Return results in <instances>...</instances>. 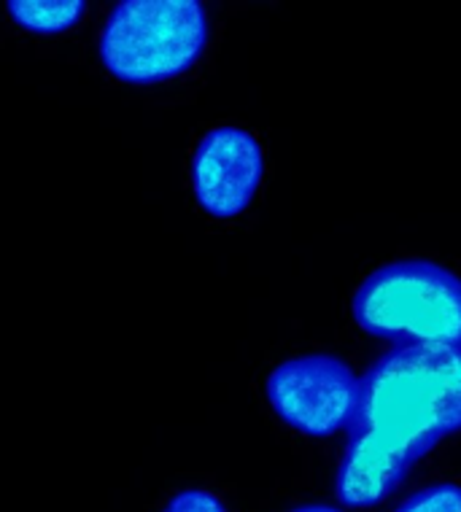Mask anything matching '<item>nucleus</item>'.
<instances>
[{
	"instance_id": "obj_1",
	"label": "nucleus",
	"mask_w": 461,
	"mask_h": 512,
	"mask_svg": "<svg viewBox=\"0 0 461 512\" xmlns=\"http://www.w3.org/2000/svg\"><path fill=\"white\" fill-rule=\"evenodd\" d=\"M461 429V351L410 345L381 356L359 378L337 499L373 507L437 442Z\"/></svg>"
},
{
	"instance_id": "obj_2",
	"label": "nucleus",
	"mask_w": 461,
	"mask_h": 512,
	"mask_svg": "<svg viewBox=\"0 0 461 512\" xmlns=\"http://www.w3.org/2000/svg\"><path fill=\"white\" fill-rule=\"evenodd\" d=\"M351 313L367 335L399 348L461 351V278L435 262L405 259L378 267L356 289Z\"/></svg>"
},
{
	"instance_id": "obj_3",
	"label": "nucleus",
	"mask_w": 461,
	"mask_h": 512,
	"mask_svg": "<svg viewBox=\"0 0 461 512\" xmlns=\"http://www.w3.org/2000/svg\"><path fill=\"white\" fill-rule=\"evenodd\" d=\"M208 44L197 0H122L100 30V60L127 84H160L187 73Z\"/></svg>"
},
{
	"instance_id": "obj_4",
	"label": "nucleus",
	"mask_w": 461,
	"mask_h": 512,
	"mask_svg": "<svg viewBox=\"0 0 461 512\" xmlns=\"http://www.w3.org/2000/svg\"><path fill=\"white\" fill-rule=\"evenodd\" d=\"M267 399L286 426L308 437H329L351 424L359 378L337 356H297L270 372Z\"/></svg>"
},
{
	"instance_id": "obj_5",
	"label": "nucleus",
	"mask_w": 461,
	"mask_h": 512,
	"mask_svg": "<svg viewBox=\"0 0 461 512\" xmlns=\"http://www.w3.org/2000/svg\"><path fill=\"white\" fill-rule=\"evenodd\" d=\"M265 173L262 146L240 127H213L192 159V186L205 213L232 219L246 211Z\"/></svg>"
},
{
	"instance_id": "obj_6",
	"label": "nucleus",
	"mask_w": 461,
	"mask_h": 512,
	"mask_svg": "<svg viewBox=\"0 0 461 512\" xmlns=\"http://www.w3.org/2000/svg\"><path fill=\"white\" fill-rule=\"evenodd\" d=\"M11 19L38 36H57L71 30L84 14V0H9L6 3Z\"/></svg>"
},
{
	"instance_id": "obj_7",
	"label": "nucleus",
	"mask_w": 461,
	"mask_h": 512,
	"mask_svg": "<svg viewBox=\"0 0 461 512\" xmlns=\"http://www.w3.org/2000/svg\"><path fill=\"white\" fill-rule=\"evenodd\" d=\"M394 512H461V486L435 483V486L408 496Z\"/></svg>"
},
{
	"instance_id": "obj_8",
	"label": "nucleus",
	"mask_w": 461,
	"mask_h": 512,
	"mask_svg": "<svg viewBox=\"0 0 461 512\" xmlns=\"http://www.w3.org/2000/svg\"><path fill=\"white\" fill-rule=\"evenodd\" d=\"M162 512H230L224 507V502L211 491H203V488H189V491H181L165 504Z\"/></svg>"
},
{
	"instance_id": "obj_9",
	"label": "nucleus",
	"mask_w": 461,
	"mask_h": 512,
	"mask_svg": "<svg viewBox=\"0 0 461 512\" xmlns=\"http://www.w3.org/2000/svg\"><path fill=\"white\" fill-rule=\"evenodd\" d=\"M292 512H343L332 507V504H302V507H294Z\"/></svg>"
}]
</instances>
